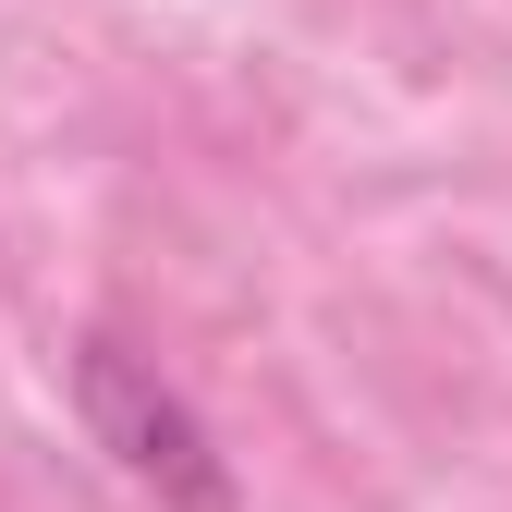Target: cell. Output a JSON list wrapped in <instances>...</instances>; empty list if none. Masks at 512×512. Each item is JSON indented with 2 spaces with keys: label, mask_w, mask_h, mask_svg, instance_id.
<instances>
[{
  "label": "cell",
  "mask_w": 512,
  "mask_h": 512,
  "mask_svg": "<svg viewBox=\"0 0 512 512\" xmlns=\"http://www.w3.org/2000/svg\"><path fill=\"white\" fill-rule=\"evenodd\" d=\"M74 415H86V439L110 452V476L147 488L159 512H244V488H232V464H220L208 415L183 403L122 330H86V342H74Z\"/></svg>",
  "instance_id": "6da1fadb"
}]
</instances>
